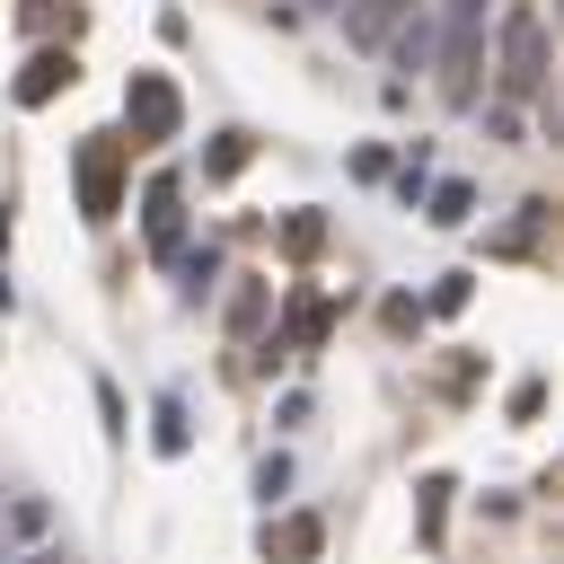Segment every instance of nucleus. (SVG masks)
<instances>
[{
    "label": "nucleus",
    "instance_id": "f257e3e1",
    "mask_svg": "<svg viewBox=\"0 0 564 564\" xmlns=\"http://www.w3.org/2000/svg\"><path fill=\"white\" fill-rule=\"evenodd\" d=\"M494 79H502V106L546 97V79H555V35H546L538 0H511V9H502V26H494Z\"/></svg>",
    "mask_w": 564,
    "mask_h": 564
},
{
    "label": "nucleus",
    "instance_id": "f03ea898",
    "mask_svg": "<svg viewBox=\"0 0 564 564\" xmlns=\"http://www.w3.org/2000/svg\"><path fill=\"white\" fill-rule=\"evenodd\" d=\"M432 70L449 106H476V70H485V0H432Z\"/></svg>",
    "mask_w": 564,
    "mask_h": 564
},
{
    "label": "nucleus",
    "instance_id": "7ed1b4c3",
    "mask_svg": "<svg viewBox=\"0 0 564 564\" xmlns=\"http://www.w3.org/2000/svg\"><path fill=\"white\" fill-rule=\"evenodd\" d=\"M123 106H132V132H141V141H176V115H185V106H176V88H167L159 70H141Z\"/></svg>",
    "mask_w": 564,
    "mask_h": 564
},
{
    "label": "nucleus",
    "instance_id": "20e7f679",
    "mask_svg": "<svg viewBox=\"0 0 564 564\" xmlns=\"http://www.w3.org/2000/svg\"><path fill=\"white\" fill-rule=\"evenodd\" d=\"M141 220H150V247H159V256H176V238H185V185H176V176H150Z\"/></svg>",
    "mask_w": 564,
    "mask_h": 564
},
{
    "label": "nucleus",
    "instance_id": "39448f33",
    "mask_svg": "<svg viewBox=\"0 0 564 564\" xmlns=\"http://www.w3.org/2000/svg\"><path fill=\"white\" fill-rule=\"evenodd\" d=\"M414 9H423V0H352V9H344V35L379 53V44L397 35V18H414Z\"/></svg>",
    "mask_w": 564,
    "mask_h": 564
},
{
    "label": "nucleus",
    "instance_id": "423d86ee",
    "mask_svg": "<svg viewBox=\"0 0 564 564\" xmlns=\"http://www.w3.org/2000/svg\"><path fill=\"white\" fill-rule=\"evenodd\" d=\"M53 88H70V53H35V62H26V79H18V97H26V106H44Z\"/></svg>",
    "mask_w": 564,
    "mask_h": 564
},
{
    "label": "nucleus",
    "instance_id": "0eeeda50",
    "mask_svg": "<svg viewBox=\"0 0 564 564\" xmlns=\"http://www.w3.org/2000/svg\"><path fill=\"white\" fill-rule=\"evenodd\" d=\"M79 194H88V220H106V212H115V167H106V150H88V159H79Z\"/></svg>",
    "mask_w": 564,
    "mask_h": 564
},
{
    "label": "nucleus",
    "instance_id": "6e6552de",
    "mask_svg": "<svg viewBox=\"0 0 564 564\" xmlns=\"http://www.w3.org/2000/svg\"><path fill=\"white\" fill-rule=\"evenodd\" d=\"M467 212H476V185H467V176H449V185H432V220H441V229H458Z\"/></svg>",
    "mask_w": 564,
    "mask_h": 564
},
{
    "label": "nucleus",
    "instance_id": "1a4fd4ad",
    "mask_svg": "<svg viewBox=\"0 0 564 564\" xmlns=\"http://www.w3.org/2000/svg\"><path fill=\"white\" fill-rule=\"evenodd\" d=\"M264 555H317V520H282V529H264Z\"/></svg>",
    "mask_w": 564,
    "mask_h": 564
},
{
    "label": "nucleus",
    "instance_id": "9d476101",
    "mask_svg": "<svg viewBox=\"0 0 564 564\" xmlns=\"http://www.w3.org/2000/svg\"><path fill=\"white\" fill-rule=\"evenodd\" d=\"M176 273H185V300H203V282L220 273V256H212V247H194V256H176Z\"/></svg>",
    "mask_w": 564,
    "mask_h": 564
},
{
    "label": "nucleus",
    "instance_id": "9b49d317",
    "mask_svg": "<svg viewBox=\"0 0 564 564\" xmlns=\"http://www.w3.org/2000/svg\"><path fill=\"white\" fill-rule=\"evenodd\" d=\"M256 317H264V282H238V300H229V326H238V335H247V326H256Z\"/></svg>",
    "mask_w": 564,
    "mask_h": 564
},
{
    "label": "nucleus",
    "instance_id": "f8f14e48",
    "mask_svg": "<svg viewBox=\"0 0 564 564\" xmlns=\"http://www.w3.org/2000/svg\"><path fill=\"white\" fill-rule=\"evenodd\" d=\"M291 335L317 344V335H326V300H291Z\"/></svg>",
    "mask_w": 564,
    "mask_h": 564
},
{
    "label": "nucleus",
    "instance_id": "ddd939ff",
    "mask_svg": "<svg viewBox=\"0 0 564 564\" xmlns=\"http://www.w3.org/2000/svg\"><path fill=\"white\" fill-rule=\"evenodd\" d=\"M247 167V132H220V150H212V176H238Z\"/></svg>",
    "mask_w": 564,
    "mask_h": 564
},
{
    "label": "nucleus",
    "instance_id": "4468645a",
    "mask_svg": "<svg viewBox=\"0 0 564 564\" xmlns=\"http://www.w3.org/2000/svg\"><path fill=\"white\" fill-rule=\"evenodd\" d=\"M159 449H167V458H176V449H185V414H176V397H167V405H159Z\"/></svg>",
    "mask_w": 564,
    "mask_h": 564
},
{
    "label": "nucleus",
    "instance_id": "2eb2a0df",
    "mask_svg": "<svg viewBox=\"0 0 564 564\" xmlns=\"http://www.w3.org/2000/svg\"><path fill=\"white\" fill-rule=\"evenodd\" d=\"M282 485H291V458H264V467H256V494H264V502H273V494H282Z\"/></svg>",
    "mask_w": 564,
    "mask_h": 564
},
{
    "label": "nucleus",
    "instance_id": "dca6fc26",
    "mask_svg": "<svg viewBox=\"0 0 564 564\" xmlns=\"http://www.w3.org/2000/svg\"><path fill=\"white\" fill-rule=\"evenodd\" d=\"M0 564H70L62 546H35V555H0Z\"/></svg>",
    "mask_w": 564,
    "mask_h": 564
},
{
    "label": "nucleus",
    "instance_id": "f3484780",
    "mask_svg": "<svg viewBox=\"0 0 564 564\" xmlns=\"http://www.w3.org/2000/svg\"><path fill=\"white\" fill-rule=\"evenodd\" d=\"M308 9H344V0H308Z\"/></svg>",
    "mask_w": 564,
    "mask_h": 564
}]
</instances>
